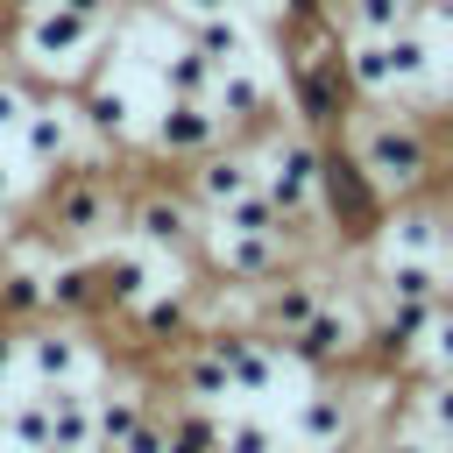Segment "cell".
<instances>
[{
    "mask_svg": "<svg viewBox=\"0 0 453 453\" xmlns=\"http://www.w3.org/2000/svg\"><path fill=\"white\" fill-rule=\"evenodd\" d=\"M340 142H347V156L368 170V184H375L382 198H411V191H425V184L446 170V149H439L446 127L418 120V113L396 106V99H375V113H347Z\"/></svg>",
    "mask_w": 453,
    "mask_h": 453,
    "instance_id": "cell-1",
    "label": "cell"
},
{
    "mask_svg": "<svg viewBox=\"0 0 453 453\" xmlns=\"http://www.w3.org/2000/svg\"><path fill=\"white\" fill-rule=\"evenodd\" d=\"M120 212H127V198L99 163H64L50 177V198H42L35 226L50 241H64V248H92V241H106L120 226Z\"/></svg>",
    "mask_w": 453,
    "mask_h": 453,
    "instance_id": "cell-2",
    "label": "cell"
},
{
    "mask_svg": "<svg viewBox=\"0 0 453 453\" xmlns=\"http://www.w3.org/2000/svg\"><path fill=\"white\" fill-rule=\"evenodd\" d=\"M106 28H113V21H92V14H78V7L42 0V7H28V14H21L14 50H21V64H28V71H42V78H71V71H92V64H99Z\"/></svg>",
    "mask_w": 453,
    "mask_h": 453,
    "instance_id": "cell-3",
    "label": "cell"
},
{
    "mask_svg": "<svg viewBox=\"0 0 453 453\" xmlns=\"http://www.w3.org/2000/svg\"><path fill=\"white\" fill-rule=\"evenodd\" d=\"M255 163H262V191L304 219V226H326V205H319V184H326V142L304 134V127H269L255 142Z\"/></svg>",
    "mask_w": 453,
    "mask_h": 453,
    "instance_id": "cell-4",
    "label": "cell"
},
{
    "mask_svg": "<svg viewBox=\"0 0 453 453\" xmlns=\"http://www.w3.org/2000/svg\"><path fill=\"white\" fill-rule=\"evenodd\" d=\"M283 354L304 361L311 375H347L354 361H368V319H361V304L340 297V290H326V304L283 340Z\"/></svg>",
    "mask_w": 453,
    "mask_h": 453,
    "instance_id": "cell-5",
    "label": "cell"
},
{
    "mask_svg": "<svg viewBox=\"0 0 453 453\" xmlns=\"http://www.w3.org/2000/svg\"><path fill=\"white\" fill-rule=\"evenodd\" d=\"M354 439H361V396H354V382L319 375L297 396V411H290V446L297 453H347Z\"/></svg>",
    "mask_w": 453,
    "mask_h": 453,
    "instance_id": "cell-6",
    "label": "cell"
},
{
    "mask_svg": "<svg viewBox=\"0 0 453 453\" xmlns=\"http://www.w3.org/2000/svg\"><path fill=\"white\" fill-rule=\"evenodd\" d=\"M120 226H127V241H142V248H156V255H191V248H198V234H205V212L191 205V191L149 184V191H134V198H127Z\"/></svg>",
    "mask_w": 453,
    "mask_h": 453,
    "instance_id": "cell-7",
    "label": "cell"
},
{
    "mask_svg": "<svg viewBox=\"0 0 453 453\" xmlns=\"http://www.w3.org/2000/svg\"><path fill=\"white\" fill-rule=\"evenodd\" d=\"M326 290H333V276H326V269L290 262V269H276L269 283H255V290H248V326H255V333H269V340H290V333L326 304Z\"/></svg>",
    "mask_w": 453,
    "mask_h": 453,
    "instance_id": "cell-8",
    "label": "cell"
},
{
    "mask_svg": "<svg viewBox=\"0 0 453 453\" xmlns=\"http://www.w3.org/2000/svg\"><path fill=\"white\" fill-rule=\"evenodd\" d=\"M198 241H205V262H212L234 290H255V283H269L276 269H290V262L304 255L290 234H241V226H219V219H212Z\"/></svg>",
    "mask_w": 453,
    "mask_h": 453,
    "instance_id": "cell-9",
    "label": "cell"
},
{
    "mask_svg": "<svg viewBox=\"0 0 453 453\" xmlns=\"http://www.w3.org/2000/svg\"><path fill=\"white\" fill-rule=\"evenodd\" d=\"M382 255H418V262H446V248H453V205H439V198H425V191H411V198H389V212H382Z\"/></svg>",
    "mask_w": 453,
    "mask_h": 453,
    "instance_id": "cell-10",
    "label": "cell"
},
{
    "mask_svg": "<svg viewBox=\"0 0 453 453\" xmlns=\"http://www.w3.org/2000/svg\"><path fill=\"white\" fill-rule=\"evenodd\" d=\"M219 142H226V120L212 113V99H163L149 120V156L163 163H198Z\"/></svg>",
    "mask_w": 453,
    "mask_h": 453,
    "instance_id": "cell-11",
    "label": "cell"
},
{
    "mask_svg": "<svg viewBox=\"0 0 453 453\" xmlns=\"http://www.w3.org/2000/svg\"><path fill=\"white\" fill-rule=\"evenodd\" d=\"M21 163L28 170H42V177H57L64 163H78V142H85V127H78V106L71 99H28V113H21Z\"/></svg>",
    "mask_w": 453,
    "mask_h": 453,
    "instance_id": "cell-12",
    "label": "cell"
},
{
    "mask_svg": "<svg viewBox=\"0 0 453 453\" xmlns=\"http://www.w3.org/2000/svg\"><path fill=\"white\" fill-rule=\"evenodd\" d=\"M212 113L226 120V134H262V127H276V113H290L283 106V92L255 71V57L248 64H226L219 78H212Z\"/></svg>",
    "mask_w": 453,
    "mask_h": 453,
    "instance_id": "cell-13",
    "label": "cell"
},
{
    "mask_svg": "<svg viewBox=\"0 0 453 453\" xmlns=\"http://www.w3.org/2000/svg\"><path fill=\"white\" fill-rule=\"evenodd\" d=\"M255 184H262V163H255V149H241V142L226 134L219 149H205V156L191 163V184H184V191H191V205L212 219V212H226V205H234L241 191H255Z\"/></svg>",
    "mask_w": 453,
    "mask_h": 453,
    "instance_id": "cell-14",
    "label": "cell"
},
{
    "mask_svg": "<svg viewBox=\"0 0 453 453\" xmlns=\"http://www.w3.org/2000/svg\"><path fill=\"white\" fill-rule=\"evenodd\" d=\"M21 368H28L35 389H57V382H85V389H92V375H99V361H92V347L71 333V319L35 326V333L21 340Z\"/></svg>",
    "mask_w": 453,
    "mask_h": 453,
    "instance_id": "cell-15",
    "label": "cell"
},
{
    "mask_svg": "<svg viewBox=\"0 0 453 453\" xmlns=\"http://www.w3.org/2000/svg\"><path fill=\"white\" fill-rule=\"evenodd\" d=\"M212 347H219V361H226V375H234V396H262V389H276V375H283V340H269V333H255V326H226V333H205Z\"/></svg>",
    "mask_w": 453,
    "mask_h": 453,
    "instance_id": "cell-16",
    "label": "cell"
},
{
    "mask_svg": "<svg viewBox=\"0 0 453 453\" xmlns=\"http://www.w3.org/2000/svg\"><path fill=\"white\" fill-rule=\"evenodd\" d=\"M127 326H134V340L142 347H184L191 333H198V290L191 283H156L134 311H120Z\"/></svg>",
    "mask_w": 453,
    "mask_h": 453,
    "instance_id": "cell-17",
    "label": "cell"
},
{
    "mask_svg": "<svg viewBox=\"0 0 453 453\" xmlns=\"http://www.w3.org/2000/svg\"><path fill=\"white\" fill-rule=\"evenodd\" d=\"M99 311V262L85 248L42 262V319H92Z\"/></svg>",
    "mask_w": 453,
    "mask_h": 453,
    "instance_id": "cell-18",
    "label": "cell"
},
{
    "mask_svg": "<svg viewBox=\"0 0 453 453\" xmlns=\"http://www.w3.org/2000/svg\"><path fill=\"white\" fill-rule=\"evenodd\" d=\"M71 106H78V127H85V142H92L99 156H120V149L134 142V99H127L113 78H92Z\"/></svg>",
    "mask_w": 453,
    "mask_h": 453,
    "instance_id": "cell-19",
    "label": "cell"
},
{
    "mask_svg": "<svg viewBox=\"0 0 453 453\" xmlns=\"http://www.w3.org/2000/svg\"><path fill=\"white\" fill-rule=\"evenodd\" d=\"M42 248H57L42 226H35V241H21L14 255H0V319L7 326H28V319H42Z\"/></svg>",
    "mask_w": 453,
    "mask_h": 453,
    "instance_id": "cell-20",
    "label": "cell"
},
{
    "mask_svg": "<svg viewBox=\"0 0 453 453\" xmlns=\"http://www.w3.org/2000/svg\"><path fill=\"white\" fill-rule=\"evenodd\" d=\"M99 262V311H134L149 290H156V248H142V241H127V248H106V255H92Z\"/></svg>",
    "mask_w": 453,
    "mask_h": 453,
    "instance_id": "cell-21",
    "label": "cell"
},
{
    "mask_svg": "<svg viewBox=\"0 0 453 453\" xmlns=\"http://www.w3.org/2000/svg\"><path fill=\"white\" fill-rule=\"evenodd\" d=\"M170 396H191V403L234 396V375H226V361H219V347H212L205 333H191V340L177 347V361H170Z\"/></svg>",
    "mask_w": 453,
    "mask_h": 453,
    "instance_id": "cell-22",
    "label": "cell"
},
{
    "mask_svg": "<svg viewBox=\"0 0 453 453\" xmlns=\"http://www.w3.org/2000/svg\"><path fill=\"white\" fill-rule=\"evenodd\" d=\"M149 411H156V403H149L142 382H99V389H92V439H99V453H113Z\"/></svg>",
    "mask_w": 453,
    "mask_h": 453,
    "instance_id": "cell-23",
    "label": "cell"
},
{
    "mask_svg": "<svg viewBox=\"0 0 453 453\" xmlns=\"http://www.w3.org/2000/svg\"><path fill=\"white\" fill-rule=\"evenodd\" d=\"M50 453H99V439H92V389L85 382H57L50 389Z\"/></svg>",
    "mask_w": 453,
    "mask_h": 453,
    "instance_id": "cell-24",
    "label": "cell"
},
{
    "mask_svg": "<svg viewBox=\"0 0 453 453\" xmlns=\"http://www.w3.org/2000/svg\"><path fill=\"white\" fill-rule=\"evenodd\" d=\"M403 418L453 453V375H446V368H411V403H403Z\"/></svg>",
    "mask_w": 453,
    "mask_h": 453,
    "instance_id": "cell-25",
    "label": "cell"
},
{
    "mask_svg": "<svg viewBox=\"0 0 453 453\" xmlns=\"http://www.w3.org/2000/svg\"><path fill=\"white\" fill-rule=\"evenodd\" d=\"M340 64H347V85L354 99H396V71H389V42L382 35H347L340 42Z\"/></svg>",
    "mask_w": 453,
    "mask_h": 453,
    "instance_id": "cell-26",
    "label": "cell"
},
{
    "mask_svg": "<svg viewBox=\"0 0 453 453\" xmlns=\"http://www.w3.org/2000/svg\"><path fill=\"white\" fill-rule=\"evenodd\" d=\"M184 42H191V50H205L219 71L255 57V35H248V21H241L234 7H226V14H205V21H191V28H184Z\"/></svg>",
    "mask_w": 453,
    "mask_h": 453,
    "instance_id": "cell-27",
    "label": "cell"
},
{
    "mask_svg": "<svg viewBox=\"0 0 453 453\" xmlns=\"http://www.w3.org/2000/svg\"><path fill=\"white\" fill-rule=\"evenodd\" d=\"M212 78H219V64H212L205 50H191V42L163 50V64H156L163 99H212Z\"/></svg>",
    "mask_w": 453,
    "mask_h": 453,
    "instance_id": "cell-28",
    "label": "cell"
},
{
    "mask_svg": "<svg viewBox=\"0 0 453 453\" xmlns=\"http://www.w3.org/2000/svg\"><path fill=\"white\" fill-rule=\"evenodd\" d=\"M333 14L347 35H389L403 21H425V0H340Z\"/></svg>",
    "mask_w": 453,
    "mask_h": 453,
    "instance_id": "cell-29",
    "label": "cell"
},
{
    "mask_svg": "<svg viewBox=\"0 0 453 453\" xmlns=\"http://www.w3.org/2000/svg\"><path fill=\"white\" fill-rule=\"evenodd\" d=\"M163 425H170V453H219V418H212V403L177 396V403L163 411Z\"/></svg>",
    "mask_w": 453,
    "mask_h": 453,
    "instance_id": "cell-30",
    "label": "cell"
},
{
    "mask_svg": "<svg viewBox=\"0 0 453 453\" xmlns=\"http://www.w3.org/2000/svg\"><path fill=\"white\" fill-rule=\"evenodd\" d=\"M0 432H7L14 446H42V453H50V389L28 382V396L0 403Z\"/></svg>",
    "mask_w": 453,
    "mask_h": 453,
    "instance_id": "cell-31",
    "label": "cell"
},
{
    "mask_svg": "<svg viewBox=\"0 0 453 453\" xmlns=\"http://www.w3.org/2000/svg\"><path fill=\"white\" fill-rule=\"evenodd\" d=\"M219 453H283V432L269 418H219Z\"/></svg>",
    "mask_w": 453,
    "mask_h": 453,
    "instance_id": "cell-32",
    "label": "cell"
},
{
    "mask_svg": "<svg viewBox=\"0 0 453 453\" xmlns=\"http://www.w3.org/2000/svg\"><path fill=\"white\" fill-rule=\"evenodd\" d=\"M411 368H446V375H453V297H439V311H432L425 347H418V361H411Z\"/></svg>",
    "mask_w": 453,
    "mask_h": 453,
    "instance_id": "cell-33",
    "label": "cell"
},
{
    "mask_svg": "<svg viewBox=\"0 0 453 453\" xmlns=\"http://www.w3.org/2000/svg\"><path fill=\"white\" fill-rule=\"evenodd\" d=\"M28 99H35V85H28L21 71H0V134H14V127H21Z\"/></svg>",
    "mask_w": 453,
    "mask_h": 453,
    "instance_id": "cell-34",
    "label": "cell"
},
{
    "mask_svg": "<svg viewBox=\"0 0 453 453\" xmlns=\"http://www.w3.org/2000/svg\"><path fill=\"white\" fill-rule=\"evenodd\" d=\"M375 453H446V446H439L432 432H418V425L403 418L396 432H382V439H375Z\"/></svg>",
    "mask_w": 453,
    "mask_h": 453,
    "instance_id": "cell-35",
    "label": "cell"
},
{
    "mask_svg": "<svg viewBox=\"0 0 453 453\" xmlns=\"http://www.w3.org/2000/svg\"><path fill=\"white\" fill-rule=\"evenodd\" d=\"M177 28H191V21H205V14H226V7H241V0H156Z\"/></svg>",
    "mask_w": 453,
    "mask_h": 453,
    "instance_id": "cell-36",
    "label": "cell"
},
{
    "mask_svg": "<svg viewBox=\"0 0 453 453\" xmlns=\"http://www.w3.org/2000/svg\"><path fill=\"white\" fill-rule=\"evenodd\" d=\"M14 361H21V333H14L7 319H0V382L14 375Z\"/></svg>",
    "mask_w": 453,
    "mask_h": 453,
    "instance_id": "cell-37",
    "label": "cell"
},
{
    "mask_svg": "<svg viewBox=\"0 0 453 453\" xmlns=\"http://www.w3.org/2000/svg\"><path fill=\"white\" fill-rule=\"evenodd\" d=\"M57 7H78V14H92V21H113L120 0H57Z\"/></svg>",
    "mask_w": 453,
    "mask_h": 453,
    "instance_id": "cell-38",
    "label": "cell"
},
{
    "mask_svg": "<svg viewBox=\"0 0 453 453\" xmlns=\"http://www.w3.org/2000/svg\"><path fill=\"white\" fill-rule=\"evenodd\" d=\"M439 99H446V106H453V50H446V57H439Z\"/></svg>",
    "mask_w": 453,
    "mask_h": 453,
    "instance_id": "cell-39",
    "label": "cell"
},
{
    "mask_svg": "<svg viewBox=\"0 0 453 453\" xmlns=\"http://www.w3.org/2000/svg\"><path fill=\"white\" fill-rule=\"evenodd\" d=\"M7 212H14V170L0 163V219H7Z\"/></svg>",
    "mask_w": 453,
    "mask_h": 453,
    "instance_id": "cell-40",
    "label": "cell"
},
{
    "mask_svg": "<svg viewBox=\"0 0 453 453\" xmlns=\"http://www.w3.org/2000/svg\"><path fill=\"white\" fill-rule=\"evenodd\" d=\"M439 276H446V297H453V248H446V262H439Z\"/></svg>",
    "mask_w": 453,
    "mask_h": 453,
    "instance_id": "cell-41",
    "label": "cell"
},
{
    "mask_svg": "<svg viewBox=\"0 0 453 453\" xmlns=\"http://www.w3.org/2000/svg\"><path fill=\"white\" fill-rule=\"evenodd\" d=\"M7 453H42V446H7Z\"/></svg>",
    "mask_w": 453,
    "mask_h": 453,
    "instance_id": "cell-42",
    "label": "cell"
},
{
    "mask_svg": "<svg viewBox=\"0 0 453 453\" xmlns=\"http://www.w3.org/2000/svg\"><path fill=\"white\" fill-rule=\"evenodd\" d=\"M255 7H269V14H276V0H255Z\"/></svg>",
    "mask_w": 453,
    "mask_h": 453,
    "instance_id": "cell-43",
    "label": "cell"
},
{
    "mask_svg": "<svg viewBox=\"0 0 453 453\" xmlns=\"http://www.w3.org/2000/svg\"><path fill=\"white\" fill-rule=\"evenodd\" d=\"M333 7H340V0H333Z\"/></svg>",
    "mask_w": 453,
    "mask_h": 453,
    "instance_id": "cell-44",
    "label": "cell"
},
{
    "mask_svg": "<svg viewBox=\"0 0 453 453\" xmlns=\"http://www.w3.org/2000/svg\"><path fill=\"white\" fill-rule=\"evenodd\" d=\"M446 127H453V120H446Z\"/></svg>",
    "mask_w": 453,
    "mask_h": 453,
    "instance_id": "cell-45",
    "label": "cell"
}]
</instances>
